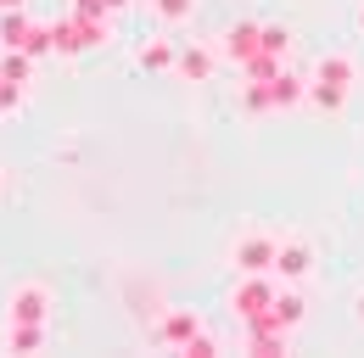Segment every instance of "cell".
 Here are the masks:
<instances>
[{
    "label": "cell",
    "instance_id": "6da1fadb",
    "mask_svg": "<svg viewBox=\"0 0 364 358\" xmlns=\"http://www.w3.org/2000/svg\"><path fill=\"white\" fill-rule=\"evenodd\" d=\"M50 286L46 280H17L11 291H6V319L11 325H50Z\"/></svg>",
    "mask_w": 364,
    "mask_h": 358
},
{
    "label": "cell",
    "instance_id": "7a4b0ae2",
    "mask_svg": "<svg viewBox=\"0 0 364 358\" xmlns=\"http://www.w3.org/2000/svg\"><path fill=\"white\" fill-rule=\"evenodd\" d=\"M274 252H280V241H274L269 229H247V235L230 246V264L241 268V274H269V268H274Z\"/></svg>",
    "mask_w": 364,
    "mask_h": 358
},
{
    "label": "cell",
    "instance_id": "3957f363",
    "mask_svg": "<svg viewBox=\"0 0 364 358\" xmlns=\"http://www.w3.org/2000/svg\"><path fill=\"white\" fill-rule=\"evenodd\" d=\"M274 274H280L286 286H297V280H309V274H314V246H309L303 235H291V241H280V252H274Z\"/></svg>",
    "mask_w": 364,
    "mask_h": 358
},
{
    "label": "cell",
    "instance_id": "277c9868",
    "mask_svg": "<svg viewBox=\"0 0 364 358\" xmlns=\"http://www.w3.org/2000/svg\"><path fill=\"white\" fill-rule=\"evenodd\" d=\"M50 330L46 325H11L6 319V353H46Z\"/></svg>",
    "mask_w": 364,
    "mask_h": 358
},
{
    "label": "cell",
    "instance_id": "5b68a950",
    "mask_svg": "<svg viewBox=\"0 0 364 358\" xmlns=\"http://www.w3.org/2000/svg\"><path fill=\"white\" fill-rule=\"evenodd\" d=\"M230 303H235V313H241V319H264V303H274V291L264 286V280H247Z\"/></svg>",
    "mask_w": 364,
    "mask_h": 358
},
{
    "label": "cell",
    "instance_id": "8992f818",
    "mask_svg": "<svg viewBox=\"0 0 364 358\" xmlns=\"http://www.w3.org/2000/svg\"><path fill=\"white\" fill-rule=\"evenodd\" d=\"M28 34H34V28H28L23 11H0V50H23Z\"/></svg>",
    "mask_w": 364,
    "mask_h": 358
},
{
    "label": "cell",
    "instance_id": "52a82bcc",
    "mask_svg": "<svg viewBox=\"0 0 364 358\" xmlns=\"http://www.w3.org/2000/svg\"><path fill=\"white\" fill-rule=\"evenodd\" d=\"M196 336V313H168L157 325V342H191Z\"/></svg>",
    "mask_w": 364,
    "mask_h": 358
},
{
    "label": "cell",
    "instance_id": "ba28073f",
    "mask_svg": "<svg viewBox=\"0 0 364 358\" xmlns=\"http://www.w3.org/2000/svg\"><path fill=\"white\" fill-rule=\"evenodd\" d=\"M0 73H6V79H17V85H28V79H34L28 50H6V56H0Z\"/></svg>",
    "mask_w": 364,
    "mask_h": 358
},
{
    "label": "cell",
    "instance_id": "9c48e42d",
    "mask_svg": "<svg viewBox=\"0 0 364 358\" xmlns=\"http://www.w3.org/2000/svg\"><path fill=\"white\" fill-rule=\"evenodd\" d=\"M140 67H151V73H157V67H174V45H168V40L140 45Z\"/></svg>",
    "mask_w": 364,
    "mask_h": 358
},
{
    "label": "cell",
    "instance_id": "30bf717a",
    "mask_svg": "<svg viewBox=\"0 0 364 358\" xmlns=\"http://www.w3.org/2000/svg\"><path fill=\"white\" fill-rule=\"evenodd\" d=\"M151 11H157V23H185L196 11V0H151Z\"/></svg>",
    "mask_w": 364,
    "mask_h": 358
},
{
    "label": "cell",
    "instance_id": "8fae6325",
    "mask_svg": "<svg viewBox=\"0 0 364 358\" xmlns=\"http://www.w3.org/2000/svg\"><path fill=\"white\" fill-rule=\"evenodd\" d=\"M17 112H23V85L0 73V118H17Z\"/></svg>",
    "mask_w": 364,
    "mask_h": 358
},
{
    "label": "cell",
    "instance_id": "7c38bea8",
    "mask_svg": "<svg viewBox=\"0 0 364 358\" xmlns=\"http://www.w3.org/2000/svg\"><path fill=\"white\" fill-rule=\"evenodd\" d=\"M180 73H185V79H208V73H213V56H208V50H185Z\"/></svg>",
    "mask_w": 364,
    "mask_h": 358
},
{
    "label": "cell",
    "instance_id": "4fadbf2b",
    "mask_svg": "<svg viewBox=\"0 0 364 358\" xmlns=\"http://www.w3.org/2000/svg\"><path fill=\"white\" fill-rule=\"evenodd\" d=\"M274 319H280V325H297V319H303V297H297V291H280V297H274Z\"/></svg>",
    "mask_w": 364,
    "mask_h": 358
},
{
    "label": "cell",
    "instance_id": "5bb4252c",
    "mask_svg": "<svg viewBox=\"0 0 364 358\" xmlns=\"http://www.w3.org/2000/svg\"><path fill=\"white\" fill-rule=\"evenodd\" d=\"M23 6H28V0H0V11H23Z\"/></svg>",
    "mask_w": 364,
    "mask_h": 358
},
{
    "label": "cell",
    "instance_id": "9a60e30c",
    "mask_svg": "<svg viewBox=\"0 0 364 358\" xmlns=\"http://www.w3.org/2000/svg\"><path fill=\"white\" fill-rule=\"evenodd\" d=\"M353 319H359V325H364V291H359V303H353Z\"/></svg>",
    "mask_w": 364,
    "mask_h": 358
},
{
    "label": "cell",
    "instance_id": "2e32d148",
    "mask_svg": "<svg viewBox=\"0 0 364 358\" xmlns=\"http://www.w3.org/2000/svg\"><path fill=\"white\" fill-rule=\"evenodd\" d=\"M101 6H129V0H101Z\"/></svg>",
    "mask_w": 364,
    "mask_h": 358
},
{
    "label": "cell",
    "instance_id": "e0dca14e",
    "mask_svg": "<svg viewBox=\"0 0 364 358\" xmlns=\"http://www.w3.org/2000/svg\"><path fill=\"white\" fill-rule=\"evenodd\" d=\"M0 190H6V174H0Z\"/></svg>",
    "mask_w": 364,
    "mask_h": 358
},
{
    "label": "cell",
    "instance_id": "ac0fdd59",
    "mask_svg": "<svg viewBox=\"0 0 364 358\" xmlns=\"http://www.w3.org/2000/svg\"><path fill=\"white\" fill-rule=\"evenodd\" d=\"M359 23H364V11H359Z\"/></svg>",
    "mask_w": 364,
    "mask_h": 358
}]
</instances>
